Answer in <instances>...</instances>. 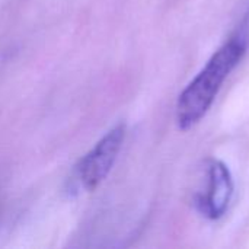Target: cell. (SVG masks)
<instances>
[{
    "instance_id": "obj_1",
    "label": "cell",
    "mask_w": 249,
    "mask_h": 249,
    "mask_svg": "<svg viewBox=\"0 0 249 249\" xmlns=\"http://www.w3.org/2000/svg\"><path fill=\"white\" fill-rule=\"evenodd\" d=\"M245 53L247 41L242 36H232L214 51L178 98L175 112L181 130H190L209 112L223 83L241 64Z\"/></svg>"
},
{
    "instance_id": "obj_2",
    "label": "cell",
    "mask_w": 249,
    "mask_h": 249,
    "mask_svg": "<svg viewBox=\"0 0 249 249\" xmlns=\"http://www.w3.org/2000/svg\"><path fill=\"white\" fill-rule=\"evenodd\" d=\"M125 134L127 127L124 123L114 125L77 162L71 177L76 191L92 193L107 179L123 149Z\"/></svg>"
},
{
    "instance_id": "obj_3",
    "label": "cell",
    "mask_w": 249,
    "mask_h": 249,
    "mask_svg": "<svg viewBox=\"0 0 249 249\" xmlns=\"http://www.w3.org/2000/svg\"><path fill=\"white\" fill-rule=\"evenodd\" d=\"M233 178L229 168L217 159H210L207 163L206 190L196 197V207L201 216L209 220L223 217L233 198Z\"/></svg>"
}]
</instances>
